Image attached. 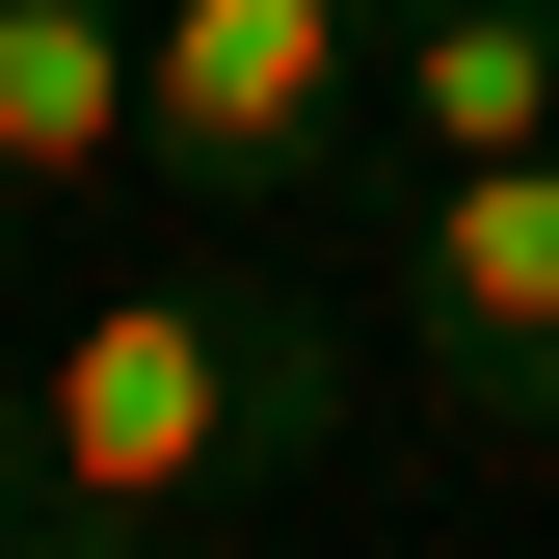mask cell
<instances>
[{
  "mask_svg": "<svg viewBox=\"0 0 559 559\" xmlns=\"http://www.w3.org/2000/svg\"><path fill=\"white\" fill-rule=\"evenodd\" d=\"M0 427H27V507L214 533V507H266V479H320V453H346V320L240 294V266L187 240V266H107V294L0 373Z\"/></svg>",
  "mask_w": 559,
  "mask_h": 559,
  "instance_id": "cell-1",
  "label": "cell"
},
{
  "mask_svg": "<svg viewBox=\"0 0 559 559\" xmlns=\"http://www.w3.org/2000/svg\"><path fill=\"white\" fill-rule=\"evenodd\" d=\"M373 27L400 0H160L133 27V187H160L187 240H294L346 214V160H373Z\"/></svg>",
  "mask_w": 559,
  "mask_h": 559,
  "instance_id": "cell-2",
  "label": "cell"
},
{
  "mask_svg": "<svg viewBox=\"0 0 559 559\" xmlns=\"http://www.w3.org/2000/svg\"><path fill=\"white\" fill-rule=\"evenodd\" d=\"M400 346H427V400H453V427L559 453V133H533V160H427Z\"/></svg>",
  "mask_w": 559,
  "mask_h": 559,
  "instance_id": "cell-3",
  "label": "cell"
},
{
  "mask_svg": "<svg viewBox=\"0 0 559 559\" xmlns=\"http://www.w3.org/2000/svg\"><path fill=\"white\" fill-rule=\"evenodd\" d=\"M133 27L160 0H0V266L133 187Z\"/></svg>",
  "mask_w": 559,
  "mask_h": 559,
  "instance_id": "cell-4",
  "label": "cell"
},
{
  "mask_svg": "<svg viewBox=\"0 0 559 559\" xmlns=\"http://www.w3.org/2000/svg\"><path fill=\"white\" fill-rule=\"evenodd\" d=\"M373 107H400V160H533L559 133V0H400Z\"/></svg>",
  "mask_w": 559,
  "mask_h": 559,
  "instance_id": "cell-5",
  "label": "cell"
},
{
  "mask_svg": "<svg viewBox=\"0 0 559 559\" xmlns=\"http://www.w3.org/2000/svg\"><path fill=\"white\" fill-rule=\"evenodd\" d=\"M0 559H187V533H107V507H27Z\"/></svg>",
  "mask_w": 559,
  "mask_h": 559,
  "instance_id": "cell-6",
  "label": "cell"
}]
</instances>
